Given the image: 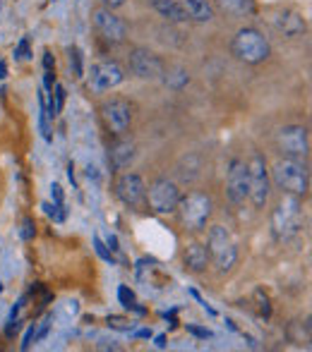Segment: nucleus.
Listing matches in <instances>:
<instances>
[{"instance_id": "a211bd4d", "label": "nucleus", "mask_w": 312, "mask_h": 352, "mask_svg": "<svg viewBox=\"0 0 312 352\" xmlns=\"http://www.w3.org/2000/svg\"><path fill=\"white\" fill-rule=\"evenodd\" d=\"M183 259H185L187 269L195 271V274H202V271H207V266H209V252H207V247L200 245V242H192V245H187Z\"/></svg>"}, {"instance_id": "412c9836", "label": "nucleus", "mask_w": 312, "mask_h": 352, "mask_svg": "<svg viewBox=\"0 0 312 352\" xmlns=\"http://www.w3.org/2000/svg\"><path fill=\"white\" fill-rule=\"evenodd\" d=\"M161 82L173 91H180V89H185L190 84V72L183 70V67H171V70H163Z\"/></svg>"}, {"instance_id": "6e6552de", "label": "nucleus", "mask_w": 312, "mask_h": 352, "mask_svg": "<svg viewBox=\"0 0 312 352\" xmlns=\"http://www.w3.org/2000/svg\"><path fill=\"white\" fill-rule=\"evenodd\" d=\"M178 201H180V190L168 177H156L149 185V190H147V204L152 206V211L161 213V216L176 211Z\"/></svg>"}, {"instance_id": "f257e3e1", "label": "nucleus", "mask_w": 312, "mask_h": 352, "mask_svg": "<svg viewBox=\"0 0 312 352\" xmlns=\"http://www.w3.org/2000/svg\"><path fill=\"white\" fill-rule=\"evenodd\" d=\"M269 177L284 195L305 197L310 190L308 163L298 161V158H279V161L271 166Z\"/></svg>"}, {"instance_id": "37998d69", "label": "nucleus", "mask_w": 312, "mask_h": 352, "mask_svg": "<svg viewBox=\"0 0 312 352\" xmlns=\"http://www.w3.org/2000/svg\"><path fill=\"white\" fill-rule=\"evenodd\" d=\"M8 77V65H5V60H0V79Z\"/></svg>"}, {"instance_id": "dca6fc26", "label": "nucleus", "mask_w": 312, "mask_h": 352, "mask_svg": "<svg viewBox=\"0 0 312 352\" xmlns=\"http://www.w3.org/2000/svg\"><path fill=\"white\" fill-rule=\"evenodd\" d=\"M135 156H137V146L132 140H116L108 148V163H111L113 173L118 170H125L135 163Z\"/></svg>"}, {"instance_id": "e433bc0d", "label": "nucleus", "mask_w": 312, "mask_h": 352, "mask_svg": "<svg viewBox=\"0 0 312 352\" xmlns=\"http://www.w3.org/2000/svg\"><path fill=\"white\" fill-rule=\"evenodd\" d=\"M43 70H56V58H53L51 51L43 53Z\"/></svg>"}, {"instance_id": "4be33fe9", "label": "nucleus", "mask_w": 312, "mask_h": 352, "mask_svg": "<svg viewBox=\"0 0 312 352\" xmlns=\"http://www.w3.org/2000/svg\"><path fill=\"white\" fill-rule=\"evenodd\" d=\"M48 108H46V94H39V130H41V137L46 142H53L51 135V125H48Z\"/></svg>"}, {"instance_id": "c85d7f7f", "label": "nucleus", "mask_w": 312, "mask_h": 352, "mask_svg": "<svg viewBox=\"0 0 312 352\" xmlns=\"http://www.w3.org/2000/svg\"><path fill=\"white\" fill-rule=\"evenodd\" d=\"M94 250H96V254L101 256L103 261H108V264H116V256H113V252L108 250L106 242H103L98 235H94Z\"/></svg>"}, {"instance_id": "a878e982", "label": "nucleus", "mask_w": 312, "mask_h": 352, "mask_svg": "<svg viewBox=\"0 0 312 352\" xmlns=\"http://www.w3.org/2000/svg\"><path fill=\"white\" fill-rule=\"evenodd\" d=\"M43 213H46L48 218H53L56 223H63L67 218V211H65V204H41Z\"/></svg>"}, {"instance_id": "72a5a7b5", "label": "nucleus", "mask_w": 312, "mask_h": 352, "mask_svg": "<svg viewBox=\"0 0 312 352\" xmlns=\"http://www.w3.org/2000/svg\"><path fill=\"white\" fill-rule=\"evenodd\" d=\"M185 329H187V333L197 336V338H205V340L214 338V333H211V331H209V329H202V326H195V324H187V326H185Z\"/></svg>"}, {"instance_id": "9d476101", "label": "nucleus", "mask_w": 312, "mask_h": 352, "mask_svg": "<svg viewBox=\"0 0 312 352\" xmlns=\"http://www.w3.org/2000/svg\"><path fill=\"white\" fill-rule=\"evenodd\" d=\"M94 29L98 32V36L108 43H123L127 38V24L113 12L111 8H96L92 12Z\"/></svg>"}, {"instance_id": "39448f33", "label": "nucleus", "mask_w": 312, "mask_h": 352, "mask_svg": "<svg viewBox=\"0 0 312 352\" xmlns=\"http://www.w3.org/2000/svg\"><path fill=\"white\" fill-rule=\"evenodd\" d=\"M207 252H209V259H214L216 269L221 274H229L238 261V247L231 237V232L224 226H211L209 235H207Z\"/></svg>"}, {"instance_id": "f3484780", "label": "nucleus", "mask_w": 312, "mask_h": 352, "mask_svg": "<svg viewBox=\"0 0 312 352\" xmlns=\"http://www.w3.org/2000/svg\"><path fill=\"white\" fill-rule=\"evenodd\" d=\"M180 5H183V10H185L187 19H192V22L205 24L216 17V10L209 0H180Z\"/></svg>"}, {"instance_id": "2eb2a0df", "label": "nucleus", "mask_w": 312, "mask_h": 352, "mask_svg": "<svg viewBox=\"0 0 312 352\" xmlns=\"http://www.w3.org/2000/svg\"><path fill=\"white\" fill-rule=\"evenodd\" d=\"M271 24L286 38H300L308 32V24H305V19L295 10H279V12H274L271 14Z\"/></svg>"}, {"instance_id": "4468645a", "label": "nucleus", "mask_w": 312, "mask_h": 352, "mask_svg": "<svg viewBox=\"0 0 312 352\" xmlns=\"http://www.w3.org/2000/svg\"><path fill=\"white\" fill-rule=\"evenodd\" d=\"M226 190H229V199L236 206H242L247 201V163L240 161V158H233L229 163Z\"/></svg>"}, {"instance_id": "423d86ee", "label": "nucleus", "mask_w": 312, "mask_h": 352, "mask_svg": "<svg viewBox=\"0 0 312 352\" xmlns=\"http://www.w3.org/2000/svg\"><path fill=\"white\" fill-rule=\"evenodd\" d=\"M271 195V177L267 158L255 153L247 163V199L252 201L255 209H264Z\"/></svg>"}, {"instance_id": "f704fd0d", "label": "nucleus", "mask_w": 312, "mask_h": 352, "mask_svg": "<svg viewBox=\"0 0 312 352\" xmlns=\"http://www.w3.org/2000/svg\"><path fill=\"white\" fill-rule=\"evenodd\" d=\"M51 197H53V204H65V195H63V187L58 182L51 185Z\"/></svg>"}, {"instance_id": "a19ab883", "label": "nucleus", "mask_w": 312, "mask_h": 352, "mask_svg": "<svg viewBox=\"0 0 312 352\" xmlns=\"http://www.w3.org/2000/svg\"><path fill=\"white\" fill-rule=\"evenodd\" d=\"M154 345H156V348L158 350H163V348H166V336H156V338H154Z\"/></svg>"}, {"instance_id": "7c9ffc66", "label": "nucleus", "mask_w": 312, "mask_h": 352, "mask_svg": "<svg viewBox=\"0 0 312 352\" xmlns=\"http://www.w3.org/2000/svg\"><path fill=\"white\" fill-rule=\"evenodd\" d=\"M34 235H37V226H34V218H24L22 221V240H34Z\"/></svg>"}, {"instance_id": "ddd939ff", "label": "nucleus", "mask_w": 312, "mask_h": 352, "mask_svg": "<svg viewBox=\"0 0 312 352\" xmlns=\"http://www.w3.org/2000/svg\"><path fill=\"white\" fill-rule=\"evenodd\" d=\"M125 79V70L118 65L116 60H103L92 65V74H89V89L94 94H106L111 89L121 87Z\"/></svg>"}, {"instance_id": "9b49d317", "label": "nucleus", "mask_w": 312, "mask_h": 352, "mask_svg": "<svg viewBox=\"0 0 312 352\" xmlns=\"http://www.w3.org/2000/svg\"><path fill=\"white\" fill-rule=\"evenodd\" d=\"M127 65H130L132 74L147 79V82H161L163 70H166L161 58L156 53L147 51V48H132L130 56H127Z\"/></svg>"}, {"instance_id": "393cba45", "label": "nucleus", "mask_w": 312, "mask_h": 352, "mask_svg": "<svg viewBox=\"0 0 312 352\" xmlns=\"http://www.w3.org/2000/svg\"><path fill=\"white\" fill-rule=\"evenodd\" d=\"M67 60H70L72 74H75L77 79H82L84 77V60H82V51H79L77 46H70V51H67Z\"/></svg>"}, {"instance_id": "2f4dec72", "label": "nucleus", "mask_w": 312, "mask_h": 352, "mask_svg": "<svg viewBox=\"0 0 312 352\" xmlns=\"http://www.w3.org/2000/svg\"><path fill=\"white\" fill-rule=\"evenodd\" d=\"M14 58H17V60H29V58H32V53H29V38L24 36L22 41L17 43V48H14Z\"/></svg>"}, {"instance_id": "7ed1b4c3", "label": "nucleus", "mask_w": 312, "mask_h": 352, "mask_svg": "<svg viewBox=\"0 0 312 352\" xmlns=\"http://www.w3.org/2000/svg\"><path fill=\"white\" fill-rule=\"evenodd\" d=\"M231 48H233V56L240 63H245V65H260V63H264L267 58L271 56L269 41H267L264 34L255 27L240 29L233 36Z\"/></svg>"}, {"instance_id": "c756f323", "label": "nucleus", "mask_w": 312, "mask_h": 352, "mask_svg": "<svg viewBox=\"0 0 312 352\" xmlns=\"http://www.w3.org/2000/svg\"><path fill=\"white\" fill-rule=\"evenodd\" d=\"M108 326L116 331H125V333H132V331H135V324L127 319H121V316H111V319H108Z\"/></svg>"}, {"instance_id": "58836bf2", "label": "nucleus", "mask_w": 312, "mask_h": 352, "mask_svg": "<svg viewBox=\"0 0 312 352\" xmlns=\"http://www.w3.org/2000/svg\"><path fill=\"white\" fill-rule=\"evenodd\" d=\"M96 348H98V350H121V345L113 343V340H111V343H108V340H101V343H98Z\"/></svg>"}, {"instance_id": "0eeeda50", "label": "nucleus", "mask_w": 312, "mask_h": 352, "mask_svg": "<svg viewBox=\"0 0 312 352\" xmlns=\"http://www.w3.org/2000/svg\"><path fill=\"white\" fill-rule=\"evenodd\" d=\"M276 148L284 158L305 161L310 156V135L303 125H284L276 132Z\"/></svg>"}, {"instance_id": "b1692460", "label": "nucleus", "mask_w": 312, "mask_h": 352, "mask_svg": "<svg viewBox=\"0 0 312 352\" xmlns=\"http://www.w3.org/2000/svg\"><path fill=\"white\" fill-rule=\"evenodd\" d=\"M118 302H121L125 309H132V311H137V314H145V307H140L137 305V297H135V292L130 290L127 285H121L118 287Z\"/></svg>"}, {"instance_id": "6ab92c4d", "label": "nucleus", "mask_w": 312, "mask_h": 352, "mask_svg": "<svg viewBox=\"0 0 312 352\" xmlns=\"http://www.w3.org/2000/svg\"><path fill=\"white\" fill-rule=\"evenodd\" d=\"M152 5H154L156 12L161 14L163 19H168V22H173V24L187 22V14H185V10H183L180 0H152Z\"/></svg>"}, {"instance_id": "aec40b11", "label": "nucleus", "mask_w": 312, "mask_h": 352, "mask_svg": "<svg viewBox=\"0 0 312 352\" xmlns=\"http://www.w3.org/2000/svg\"><path fill=\"white\" fill-rule=\"evenodd\" d=\"M216 5L231 17H252L257 12L255 0H216Z\"/></svg>"}, {"instance_id": "20e7f679", "label": "nucleus", "mask_w": 312, "mask_h": 352, "mask_svg": "<svg viewBox=\"0 0 312 352\" xmlns=\"http://www.w3.org/2000/svg\"><path fill=\"white\" fill-rule=\"evenodd\" d=\"M178 216H180V223L192 232H200L207 228V221L214 213V201H211L209 195L205 192H187L185 197H180L178 201Z\"/></svg>"}, {"instance_id": "bb28decb", "label": "nucleus", "mask_w": 312, "mask_h": 352, "mask_svg": "<svg viewBox=\"0 0 312 352\" xmlns=\"http://www.w3.org/2000/svg\"><path fill=\"white\" fill-rule=\"evenodd\" d=\"M51 321H53V314H46L41 324H34V340H32L34 345L41 343V340L48 336V331H51Z\"/></svg>"}, {"instance_id": "cd10ccee", "label": "nucleus", "mask_w": 312, "mask_h": 352, "mask_svg": "<svg viewBox=\"0 0 312 352\" xmlns=\"http://www.w3.org/2000/svg\"><path fill=\"white\" fill-rule=\"evenodd\" d=\"M255 302H257V311H260L262 319H269L271 305H269V297L264 295V290H255Z\"/></svg>"}, {"instance_id": "5701e85b", "label": "nucleus", "mask_w": 312, "mask_h": 352, "mask_svg": "<svg viewBox=\"0 0 312 352\" xmlns=\"http://www.w3.org/2000/svg\"><path fill=\"white\" fill-rule=\"evenodd\" d=\"M289 338L291 343H310V319L293 321L289 326Z\"/></svg>"}, {"instance_id": "f8f14e48", "label": "nucleus", "mask_w": 312, "mask_h": 352, "mask_svg": "<svg viewBox=\"0 0 312 352\" xmlns=\"http://www.w3.org/2000/svg\"><path fill=\"white\" fill-rule=\"evenodd\" d=\"M116 195L130 209H145L147 206V185L137 173H123L116 182Z\"/></svg>"}, {"instance_id": "79ce46f5", "label": "nucleus", "mask_w": 312, "mask_h": 352, "mask_svg": "<svg viewBox=\"0 0 312 352\" xmlns=\"http://www.w3.org/2000/svg\"><path fill=\"white\" fill-rule=\"evenodd\" d=\"M137 338H152V329H142V331H135Z\"/></svg>"}, {"instance_id": "473e14b6", "label": "nucleus", "mask_w": 312, "mask_h": 352, "mask_svg": "<svg viewBox=\"0 0 312 352\" xmlns=\"http://www.w3.org/2000/svg\"><path fill=\"white\" fill-rule=\"evenodd\" d=\"M53 106H56V116L58 113H63V106H65V89L61 87V84H56V91H53Z\"/></svg>"}, {"instance_id": "1a4fd4ad", "label": "nucleus", "mask_w": 312, "mask_h": 352, "mask_svg": "<svg viewBox=\"0 0 312 352\" xmlns=\"http://www.w3.org/2000/svg\"><path fill=\"white\" fill-rule=\"evenodd\" d=\"M101 118L111 135L123 137L132 125V106L121 96L106 98V101L101 103Z\"/></svg>"}, {"instance_id": "f03ea898", "label": "nucleus", "mask_w": 312, "mask_h": 352, "mask_svg": "<svg viewBox=\"0 0 312 352\" xmlns=\"http://www.w3.org/2000/svg\"><path fill=\"white\" fill-rule=\"evenodd\" d=\"M271 235L276 242H289L303 230V204L300 197L284 195L276 209L271 211Z\"/></svg>"}, {"instance_id": "4c0bfd02", "label": "nucleus", "mask_w": 312, "mask_h": 352, "mask_svg": "<svg viewBox=\"0 0 312 352\" xmlns=\"http://www.w3.org/2000/svg\"><path fill=\"white\" fill-rule=\"evenodd\" d=\"M106 247L113 252V254H116V252H121V247H118V237H116V235H108V237H106Z\"/></svg>"}, {"instance_id": "c9c22d12", "label": "nucleus", "mask_w": 312, "mask_h": 352, "mask_svg": "<svg viewBox=\"0 0 312 352\" xmlns=\"http://www.w3.org/2000/svg\"><path fill=\"white\" fill-rule=\"evenodd\" d=\"M43 87H46V91H53V87H56V70H46V74H43Z\"/></svg>"}, {"instance_id": "ea45409f", "label": "nucleus", "mask_w": 312, "mask_h": 352, "mask_svg": "<svg viewBox=\"0 0 312 352\" xmlns=\"http://www.w3.org/2000/svg\"><path fill=\"white\" fill-rule=\"evenodd\" d=\"M101 3H103V8L116 10V8H123V5H125V0H101Z\"/></svg>"}]
</instances>
